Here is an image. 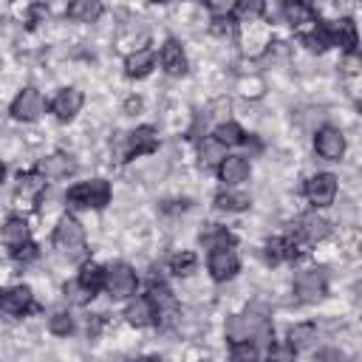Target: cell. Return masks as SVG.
<instances>
[{
	"mask_svg": "<svg viewBox=\"0 0 362 362\" xmlns=\"http://www.w3.org/2000/svg\"><path fill=\"white\" fill-rule=\"evenodd\" d=\"M297 255V243L291 238H272L266 240V260L269 263H283V260H291Z\"/></svg>",
	"mask_w": 362,
	"mask_h": 362,
	"instance_id": "cell-24",
	"label": "cell"
},
{
	"mask_svg": "<svg viewBox=\"0 0 362 362\" xmlns=\"http://www.w3.org/2000/svg\"><path fill=\"white\" fill-rule=\"evenodd\" d=\"M105 269H107V266L85 263V266L79 269V277H76V280H79L88 291H93V294H96V291H102V288H105Z\"/></svg>",
	"mask_w": 362,
	"mask_h": 362,
	"instance_id": "cell-26",
	"label": "cell"
},
{
	"mask_svg": "<svg viewBox=\"0 0 362 362\" xmlns=\"http://www.w3.org/2000/svg\"><path fill=\"white\" fill-rule=\"evenodd\" d=\"M206 269L212 274V280L218 283H226L232 280L238 272H240V260H238V252L232 246H215L209 249V257H206Z\"/></svg>",
	"mask_w": 362,
	"mask_h": 362,
	"instance_id": "cell-5",
	"label": "cell"
},
{
	"mask_svg": "<svg viewBox=\"0 0 362 362\" xmlns=\"http://www.w3.org/2000/svg\"><path fill=\"white\" fill-rule=\"evenodd\" d=\"M354 6H356L354 0H334V8H337V11L342 14V17H348V14L354 11Z\"/></svg>",
	"mask_w": 362,
	"mask_h": 362,
	"instance_id": "cell-38",
	"label": "cell"
},
{
	"mask_svg": "<svg viewBox=\"0 0 362 362\" xmlns=\"http://www.w3.org/2000/svg\"><path fill=\"white\" fill-rule=\"evenodd\" d=\"M34 255H37V246H34V243H31V240H28V243H25V246H20V249H17V252H14V257H17V260H31V257H34Z\"/></svg>",
	"mask_w": 362,
	"mask_h": 362,
	"instance_id": "cell-37",
	"label": "cell"
},
{
	"mask_svg": "<svg viewBox=\"0 0 362 362\" xmlns=\"http://www.w3.org/2000/svg\"><path fill=\"white\" fill-rule=\"evenodd\" d=\"M54 246L59 249V255H65L68 260H79L85 257V229L76 218L65 215L59 218L57 229H54Z\"/></svg>",
	"mask_w": 362,
	"mask_h": 362,
	"instance_id": "cell-3",
	"label": "cell"
},
{
	"mask_svg": "<svg viewBox=\"0 0 362 362\" xmlns=\"http://www.w3.org/2000/svg\"><path fill=\"white\" fill-rule=\"evenodd\" d=\"M328 31H331V42L334 45H342L348 54L359 45V34H356V25L351 17H339L334 23H328Z\"/></svg>",
	"mask_w": 362,
	"mask_h": 362,
	"instance_id": "cell-17",
	"label": "cell"
},
{
	"mask_svg": "<svg viewBox=\"0 0 362 362\" xmlns=\"http://www.w3.org/2000/svg\"><path fill=\"white\" fill-rule=\"evenodd\" d=\"M82 107V90L79 88H59L57 96L51 99V113L59 122H71Z\"/></svg>",
	"mask_w": 362,
	"mask_h": 362,
	"instance_id": "cell-12",
	"label": "cell"
},
{
	"mask_svg": "<svg viewBox=\"0 0 362 362\" xmlns=\"http://www.w3.org/2000/svg\"><path fill=\"white\" fill-rule=\"evenodd\" d=\"M317 342V328L311 322H303V325H294L288 331V348L297 354V351H305Z\"/></svg>",
	"mask_w": 362,
	"mask_h": 362,
	"instance_id": "cell-25",
	"label": "cell"
},
{
	"mask_svg": "<svg viewBox=\"0 0 362 362\" xmlns=\"http://www.w3.org/2000/svg\"><path fill=\"white\" fill-rule=\"evenodd\" d=\"M249 173H252V167H249L246 156H226V158L218 164V178H221V184H226V187L243 184V181L249 178Z\"/></svg>",
	"mask_w": 362,
	"mask_h": 362,
	"instance_id": "cell-14",
	"label": "cell"
},
{
	"mask_svg": "<svg viewBox=\"0 0 362 362\" xmlns=\"http://www.w3.org/2000/svg\"><path fill=\"white\" fill-rule=\"evenodd\" d=\"M136 286H139V277L127 263H110L105 269V291L113 300H130L136 294Z\"/></svg>",
	"mask_w": 362,
	"mask_h": 362,
	"instance_id": "cell-4",
	"label": "cell"
},
{
	"mask_svg": "<svg viewBox=\"0 0 362 362\" xmlns=\"http://www.w3.org/2000/svg\"><path fill=\"white\" fill-rule=\"evenodd\" d=\"M314 150H317V156L325 158V161H339L342 153H345V136H342V130H337V127H331V124L320 127V130L314 133Z\"/></svg>",
	"mask_w": 362,
	"mask_h": 362,
	"instance_id": "cell-9",
	"label": "cell"
},
{
	"mask_svg": "<svg viewBox=\"0 0 362 362\" xmlns=\"http://www.w3.org/2000/svg\"><path fill=\"white\" fill-rule=\"evenodd\" d=\"M0 305H3V311H6V314L23 317V314L34 305V294H31V288H28V286H23V283H20V286L6 288V294H3Z\"/></svg>",
	"mask_w": 362,
	"mask_h": 362,
	"instance_id": "cell-16",
	"label": "cell"
},
{
	"mask_svg": "<svg viewBox=\"0 0 362 362\" xmlns=\"http://www.w3.org/2000/svg\"><path fill=\"white\" fill-rule=\"evenodd\" d=\"M45 175L37 170V173H20V178H17V198L23 201H37L42 192H45Z\"/></svg>",
	"mask_w": 362,
	"mask_h": 362,
	"instance_id": "cell-19",
	"label": "cell"
},
{
	"mask_svg": "<svg viewBox=\"0 0 362 362\" xmlns=\"http://www.w3.org/2000/svg\"><path fill=\"white\" fill-rule=\"evenodd\" d=\"M158 62H161V68H164L170 76H184V74H187V54H184L181 42L173 40V37L161 45V51H158Z\"/></svg>",
	"mask_w": 362,
	"mask_h": 362,
	"instance_id": "cell-13",
	"label": "cell"
},
{
	"mask_svg": "<svg viewBox=\"0 0 362 362\" xmlns=\"http://www.w3.org/2000/svg\"><path fill=\"white\" fill-rule=\"evenodd\" d=\"M158 147V133L153 127H136L130 136H127V158H136V156H147V153H156Z\"/></svg>",
	"mask_w": 362,
	"mask_h": 362,
	"instance_id": "cell-15",
	"label": "cell"
},
{
	"mask_svg": "<svg viewBox=\"0 0 362 362\" xmlns=\"http://www.w3.org/2000/svg\"><path fill=\"white\" fill-rule=\"evenodd\" d=\"M90 297H93V291H88V288H85L79 280H74V283H65V300H68V303L85 305Z\"/></svg>",
	"mask_w": 362,
	"mask_h": 362,
	"instance_id": "cell-34",
	"label": "cell"
},
{
	"mask_svg": "<svg viewBox=\"0 0 362 362\" xmlns=\"http://www.w3.org/2000/svg\"><path fill=\"white\" fill-rule=\"evenodd\" d=\"M272 337V325L263 314L246 311V314H235L226 320V339L232 345L238 342H266Z\"/></svg>",
	"mask_w": 362,
	"mask_h": 362,
	"instance_id": "cell-1",
	"label": "cell"
},
{
	"mask_svg": "<svg viewBox=\"0 0 362 362\" xmlns=\"http://www.w3.org/2000/svg\"><path fill=\"white\" fill-rule=\"evenodd\" d=\"M328 232H331V223H328L322 215H317V212H305V215L294 223V238H297L300 243H317V240H322Z\"/></svg>",
	"mask_w": 362,
	"mask_h": 362,
	"instance_id": "cell-11",
	"label": "cell"
},
{
	"mask_svg": "<svg viewBox=\"0 0 362 362\" xmlns=\"http://www.w3.org/2000/svg\"><path fill=\"white\" fill-rule=\"evenodd\" d=\"M48 331H51L54 337H68V334L74 331V317H71L68 311H54V314L48 317Z\"/></svg>",
	"mask_w": 362,
	"mask_h": 362,
	"instance_id": "cell-32",
	"label": "cell"
},
{
	"mask_svg": "<svg viewBox=\"0 0 362 362\" xmlns=\"http://www.w3.org/2000/svg\"><path fill=\"white\" fill-rule=\"evenodd\" d=\"M156 3H167V0H156Z\"/></svg>",
	"mask_w": 362,
	"mask_h": 362,
	"instance_id": "cell-39",
	"label": "cell"
},
{
	"mask_svg": "<svg viewBox=\"0 0 362 362\" xmlns=\"http://www.w3.org/2000/svg\"><path fill=\"white\" fill-rule=\"evenodd\" d=\"M303 42L311 48V51H325V48H331L334 42H331V31H328V25H314L308 34H303Z\"/></svg>",
	"mask_w": 362,
	"mask_h": 362,
	"instance_id": "cell-28",
	"label": "cell"
},
{
	"mask_svg": "<svg viewBox=\"0 0 362 362\" xmlns=\"http://www.w3.org/2000/svg\"><path fill=\"white\" fill-rule=\"evenodd\" d=\"M212 136H215L221 144H226V147L243 144V130H240V124H235V122H221Z\"/></svg>",
	"mask_w": 362,
	"mask_h": 362,
	"instance_id": "cell-29",
	"label": "cell"
},
{
	"mask_svg": "<svg viewBox=\"0 0 362 362\" xmlns=\"http://www.w3.org/2000/svg\"><path fill=\"white\" fill-rule=\"evenodd\" d=\"M223 147H226V144H221L215 136L204 139V141H201V150H198V156H201V167H218V164L226 158Z\"/></svg>",
	"mask_w": 362,
	"mask_h": 362,
	"instance_id": "cell-27",
	"label": "cell"
},
{
	"mask_svg": "<svg viewBox=\"0 0 362 362\" xmlns=\"http://www.w3.org/2000/svg\"><path fill=\"white\" fill-rule=\"evenodd\" d=\"M195 266H198V257L192 252H181V255L170 257V272L173 274H189V272H195Z\"/></svg>",
	"mask_w": 362,
	"mask_h": 362,
	"instance_id": "cell-33",
	"label": "cell"
},
{
	"mask_svg": "<svg viewBox=\"0 0 362 362\" xmlns=\"http://www.w3.org/2000/svg\"><path fill=\"white\" fill-rule=\"evenodd\" d=\"M283 14H286V20H288L294 28H303V25L314 23V8H311V3H305V0H286Z\"/></svg>",
	"mask_w": 362,
	"mask_h": 362,
	"instance_id": "cell-23",
	"label": "cell"
},
{
	"mask_svg": "<svg viewBox=\"0 0 362 362\" xmlns=\"http://www.w3.org/2000/svg\"><path fill=\"white\" fill-rule=\"evenodd\" d=\"M153 65H156V54L150 48H136L124 59V74L133 76V79H141V76H147L153 71Z\"/></svg>",
	"mask_w": 362,
	"mask_h": 362,
	"instance_id": "cell-18",
	"label": "cell"
},
{
	"mask_svg": "<svg viewBox=\"0 0 362 362\" xmlns=\"http://www.w3.org/2000/svg\"><path fill=\"white\" fill-rule=\"evenodd\" d=\"M65 201L71 209H102L110 204V184L105 178L79 181L65 192Z\"/></svg>",
	"mask_w": 362,
	"mask_h": 362,
	"instance_id": "cell-2",
	"label": "cell"
},
{
	"mask_svg": "<svg viewBox=\"0 0 362 362\" xmlns=\"http://www.w3.org/2000/svg\"><path fill=\"white\" fill-rule=\"evenodd\" d=\"M337 189H339V181L334 173H317L305 181V198L314 206H331L337 198Z\"/></svg>",
	"mask_w": 362,
	"mask_h": 362,
	"instance_id": "cell-7",
	"label": "cell"
},
{
	"mask_svg": "<svg viewBox=\"0 0 362 362\" xmlns=\"http://www.w3.org/2000/svg\"><path fill=\"white\" fill-rule=\"evenodd\" d=\"M45 113V99L37 88H23L17 93V99L11 102V116L20 122H34Z\"/></svg>",
	"mask_w": 362,
	"mask_h": 362,
	"instance_id": "cell-8",
	"label": "cell"
},
{
	"mask_svg": "<svg viewBox=\"0 0 362 362\" xmlns=\"http://www.w3.org/2000/svg\"><path fill=\"white\" fill-rule=\"evenodd\" d=\"M215 206L226 209V212H240V209L249 206V195H243V192H218L215 195Z\"/></svg>",
	"mask_w": 362,
	"mask_h": 362,
	"instance_id": "cell-31",
	"label": "cell"
},
{
	"mask_svg": "<svg viewBox=\"0 0 362 362\" xmlns=\"http://www.w3.org/2000/svg\"><path fill=\"white\" fill-rule=\"evenodd\" d=\"M238 8H240V14H246V17H255V14H260V8H263V0H238Z\"/></svg>",
	"mask_w": 362,
	"mask_h": 362,
	"instance_id": "cell-36",
	"label": "cell"
},
{
	"mask_svg": "<svg viewBox=\"0 0 362 362\" xmlns=\"http://www.w3.org/2000/svg\"><path fill=\"white\" fill-rule=\"evenodd\" d=\"M124 320L133 325V328H147L158 320V311H156V303L153 297L147 294H139V297H130L127 300V308H124Z\"/></svg>",
	"mask_w": 362,
	"mask_h": 362,
	"instance_id": "cell-10",
	"label": "cell"
},
{
	"mask_svg": "<svg viewBox=\"0 0 362 362\" xmlns=\"http://www.w3.org/2000/svg\"><path fill=\"white\" fill-rule=\"evenodd\" d=\"M201 243H204L206 249H215V246H232V235H229L223 226L209 223V226L201 232Z\"/></svg>",
	"mask_w": 362,
	"mask_h": 362,
	"instance_id": "cell-30",
	"label": "cell"
},
{
	"mask_svg": "<svg viewBox=\"0 0 362 362\" xmlns=\"http://www.w3.org/2000/svg\"><path fill=\"white\" fill-rule=\"evenodd\" d=\"M31 240V232H28V223L23 221V218H8L6 221V226H3V243L11 249V252H17L20 246H25Z\"/></svg>",
	"mask_w": 362,
	"mask_h": 362,
	"instance_id": "cell-20",
	"label": "cell"
},
{
	"mask_svg": "<svg viewBox=\"0 0 362 362\" xmlns=\"http://www.w3.org/2000/svg\"><path fill=\"white\" fill-rule=\"evenodd\" d=\"M45 178H65L71 170H74V161H71V156H65V153H51V156H45L42 161H40V167H37Z\"/></svg>",
	"mask_w": 362,
	"mask_h": 362,
	"instance_id": "cell-21",
	"label": "cell"
},
{
	"mask_svg": "<svg viewBox=\"0 0 362 362\" xmlns=\"http://www.w3.org/2000/svg\"><path fill=\"white\" fill-rule=\"evenodd\" d=\"M325 291H328V277L322 269H303L294 277V294L303 303H317L325 297Z\"/></svg>",
	"mask_w": 362,
	"mask_h": 362,
	"instance_id": "cell-6",
	"label": "cell"
},
{
	"mask_svg": "<svg viewBox=\"0 0 362 362\" xmlns=\"http://www.w3.org/2000/svg\"><path fill=\"white\" fill-rule=\"evenodd\" d=\"M206 3H209V11H212L215 17H226L229 11L238 8V0H206Z\"/></svg>",
	"mask_w": 362,
	"mask_h": 362,
	"instance_id": "cell-35",
	"label": "cell"
},
{
	"mask_svg": "<svg viewBox=\"0 0 362 362\" xmlns=\"http://www.w3.org/2000/svg\"><path fill=\"white\" fill-rule=\"evenodd\" d=\"M102 14L99 0H71L68 3V20L74 23H96Z\"/></svg>",
	"mask_w": 362,
	"mask_h": 362,
	"instance_id": "cell-22",
	"label": "cell"
}]
</instances>
